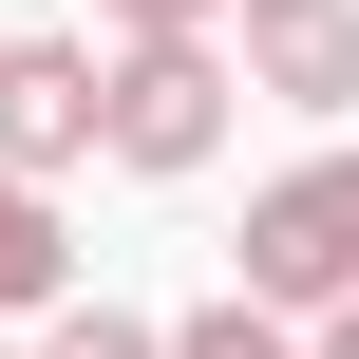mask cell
I'll return each instance as SVG.
<instances>
[{
    "label": "cell",
    "mask_w": 359,
    "mask_h": 359,
    "mask_svg": "<svg viewBox=\"0 0 359 359\" xmlns=\"http://www.w3.org/2000/svg\"><path fill=\"white\" fill-rule=\"evenodd\" d=\"M227 95H246V76H227V38H208V19L114 38V57H95V151H114V170H151V189H189V170L227 151Z\"/></svg>",
    "instance_id": "1"
},
{
    "label": "cell",
    "mask_w": 359,
    "mask_h": 359,
    "mask_svg": "<svg viewBox=\"0 0 359 359\" xmlns=\"http://www.w3.org/2000/svg\"><path fill=\"white\" fill-rule=\"evenodd\" d=\"M359 284V151H303V170H265L246 189V303H341Z\"/></svg>",
    "instance_id": "2"
},
{
    "label": "cell",
    "mask_w": 359,
    "mask_h": 359,
    "mask_svg": "<svg viewBox=\"0 0 359 359\" xmlns=\"http://www.w3.org/2000/svg\"><path fill=\"white\" fill-rule=\"evenodd\" d=\"M208 38H227L246 95H284V114H359V0H227Z\"/></svg>",
    "instance_id": "3"
},
{
    "label": "cell",
    "mask_w": 359,
    "mask_h": 359,
    "mask_svg": "<svg viewBox=\"0 0 359 359\" xmlns=\"http://www.w3.org/2000/svg\"><path fill=\"white\" fill-rule=\"evenodd\" d=\"M95 151V38H0V170H76Z\"/></svg>",
    "instance_id": "4"
},
{
    "label": "cell",
    "mask_w": 359,
    "mask_h": 359,
    "mask_svg": "<svg viewBox=\"0 0 359 359\" xmlns=\"http://www.w3.org/2000/svg\"><path fill=\"white\" fill-rule=\"evenodd\" d=\"M57 284H76V246H57V189H38V170H0V322H38Z\"/></svg>",
    "instance_id": "5"
},
{
    "label": "cell",
    "mask_w": 359,
    "mask_h": 359,
    "mask_svg": "<svg viewBox=\"0 0 359 359\" xmlns=\"http://www.w3.org/2000/svg\"><path fill=\"white\" fill-rule=\"evenodd\" d=\"M151 359H303V322L227 284V303H189V322H151Z\"/></svg>",
    "instance_id": "6"
},
{
    "label": "cell",
    "mask_w": 359,
    "mask_h": 359,
    "mask_svg": "<svg viewBox=\"0 0 359 359\" xmlns=\"http://www.w3.org/2000/svg\"><path fill=\"white\" fill-rule=\"evenodd\" d=\"M38 359H151V322H133V303H76V284H57V303H38Z\"/></svg>",
    "instance_id": "7"
},
{
    "label": "cell",
    "mask_w": 359,
    "mask_h": 359,
    "mask_svg": "<svg viewBox=\"0 0 359 359\" xmlns=\"http://www.w3.org/2000/svg\"><path fill=\"white\" fill-rule=\"evenodd\" d=\"M114 38H170V19H227V0H95Z\"/></svg>",
    "instance_id": "8"
},
{
    "label": "cell",
    "mask_w": 359,
    "mask_h": 359,
    "mask_svg": "<svg viewBox=\"0 0 359 359\" xmlns=\"http://www.w3.org/2000/svg\"><path fill=\"white\" fill-rule=\"evenodd\" d=\"M303 359H359V284H341V303H303Z\"/></svg>",
    "instance_id": "9"
},
{
    "label": "cell",
    "mask_w": 359,
    "mask_h": 359,
    "mask_svg": "<svg viewBox=\"0 0 359 359\" xmlns=\"http://www.w3.org/2000/svg\"><path fill=\"white\" fill-rule=\"evenodd\" d=\"M0 359H19V341H0Z\"/></svg>",
    "instance_id": "10"
}]
</instances>
